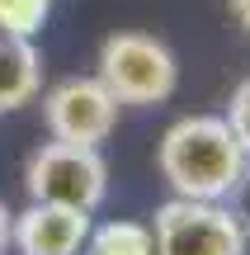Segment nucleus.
<instances>
[{"instance_id":"nucleus-9","label":"nucleus","mask_w":250,"mask_h":255,"mask_svg":"<svg viewBox=\"0 0 250 255\" xmlns=\"http://www.w3.org/2000/svg\"><path fill=\"white\" fill-rule=\"evenodd\" d=\"M52 19V0H0V33L5 38H38Z\"/></svg>"},{"instance_id":"nucleus-4","label":"nucleus","mask_w":250,"mask_h":255,"mask_svg":"<svg viewBox=\"0 0 250 255\" xmlns=\"http://www.w3.org/2000/svg\"><path fill=\"white\" fill-rule=\"evenodd\" d=\"M156 255H246V232L222 199H166L151 222Z\"/></svg>"},{"instance_id":"nucleus-8","label":"nucleus","mask_w":250,"mask_h":255,"mask_svg":"<svg viewBox=\"0 0 250 255\" xmlns=\"http://www.w3.org/2000/svg\"><path fill=\"white\" fill-rule=\"evenodd\" d=\"M85 255H156L147 222H104L85 237Z\"/></svg>"},{"instance_id":"nucleus-1","label":"nucleus","mask_w":250,"mask_h":255,"mask_svg":"<svg viewBox=\"0 0 250 255\" xmlns=\"http://www.w3.org/2000/svg\"><path fill=\"white\" fill-rule=\"evenodd\" d=\"M156 170L175 199H227L246 170V151L222 114H189L166 128Z\"/></svg>"},{"instance_id":"nucleus-2","label":"nucleus","mask_w":250,"mask_h":255,"mask_svg":"<svg viewBox=\"0 0 250 255\" xmlns=\"http://www.w3.org/2000/svg\"><path fill=\"white\" fill-rule=\"evenodd\" d=\"M94 76L104 81V90L128 109H151L166 104L179 85V62L156 33L142 28H118L99 43V62Z\"/></svg>"},{"instance_id":"nucleus-10","label":"nucleus","mask_w":250,"mask_h":255,"mask_svg":"<svg viewBox=\"0 0 250 255\" xmlns=\"http://www.w3.org/2000/svg\"><path fill=\"white\" fill-rule=\"evenodd\" d=\"M222 119H227V128L236 132L241 151L250 156V76H246V81L232 90V100H227V114H222Z\"/></svg>"},{"instance_id":"nucleus-13","label":"nucleus","mask_w":250,"mask_h":255,"mask_svg":"<svg viewBox=\"0 0 250 255\" xmlns=\"http://www.w3.org/2000/svg\"><path fill=\"white\" fill-rule=\"evenodd\" d=\"M9 218H14V213H9L5 199H0V255H5V246H9Z\"/></svg>"},{"instance_id":"nucleus-7","label":"nucleus","mask_w":250,"mask_h":255,"mask_svg":"<svg viewBox=\"0 0 250 255\" xmlns=\"http://www.w3.org/2000/svg\"><path fill=\"white\" fill-rule=\"evenodd\" d=\"M43 95V52L33 38L0 33V114H14Z\"/></svg>"},{"instance_id":"nucleus-11","label":"nucleus","mask_w":250,"mask_h":255,"mask_svg":"<svg viewBox=\"0 0 250 255\" xmlns=\"http://www.w3.org/2000/svg\"><path fill=\"white\" fill-rule=\"evenodd\" d=\"M227 208L236 213L241 232L250 237V156H246V170H241V180H236V184H232V194H227Z\"/></svg>"},{"instance_id":"nucleus-3","label":"nucleus","mask_w":250,"mask_h":255,"mask_svg":"<svg viewBox=\"0 0 250 255\" xmlns=\"http://www.w3.org/2000/svg\"><path fill=\"white\" fill-rule=\"evenodd\" d=\"M24 189L28 203H66V208L94 213L109 194V165H104L99 146L52 137L24 161Z\"/></svg>"},{"instance_id":"nucleus-12","label":"nucleus","mask_w":250,"mask_h":255,"mask_svg":"<svg viewBox=\"0 0 250 255\" xmlns=\"http://www.w3.org/2000/svg\"><path fill=\"white\" fill-rule=\"evenodd\" d=\"M227 9H232V19L250 33V0H227Z\"/></svg>"},{"instance_id":"nucleus-6","label":"nucleus","mask_w":250,"mask_h":255,"mask_svg":"<svg viewBox=\"0 0 250 255\" xmlns=\"http://www.w3.org/2000/svg\"><path fill=\"white\" fill-rule=\"evenodd\" d=\"M90 237V213L66 203H28L9 218V246L19 255H81Z\"/></svg>"},{"instance_id":"nucleus-5","label":"nucleus","mask_w":250,"mask_h":255,"mask_svg":"<svg viewBox=\"0 0 250 255\" xmlns=\"http://www.w3.org/2000/svg\"><path fill=\"white\" fill-rule=\"evenodd\" d=\"M118 109L123 104L104 90L99 76H62L57 85L43 90V123L57 142H109V132L118 128Z\"/></svg>"}]
</instances>
